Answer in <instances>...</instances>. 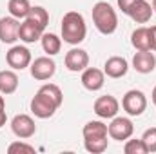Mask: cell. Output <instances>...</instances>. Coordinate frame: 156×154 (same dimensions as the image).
I'll return each instance as SVG.
<instances>
[{"label":"cell","mask_w":156,"mask_h":154,"mask_svg":"<svg viewBox=\"0 0 156 154\" xmlns=\"http://www.w3.org/2000/svg\"><path fill=\"white\" fill-rule=\"evenodd\" d=\"M83 147L87 152L93 154H102L104 151H107V145H109V132H107V125L104 121H98V120H93V121H87L83 125Z\"/></svg>","instance_id":"cell-1"},{"label":"cell","mask_w":156,"mask_h":154,"mask_svg":"<svg viewBox=\"0 0 156 154\" xmlns=\"http://www.w3.org/2000/svg\"><path fill=\"white\" fill-rule=\"evenodd\" d=\"M62 38L66 44H71V45H78L85 40L87 35V26H85V20L82 16V13L78 11H69L64 15L62 18Z\"/></svg>","instance_id":"cell-2"},{"label":"cell","mask_w":156,"mask_h":154,"mask_svg":"<svg viewBox=\"0 0 156 154\" xmlns=\"http://www.w3.org/2000/svg\"><path fill=\"white\" fill-rule=\"evenodd\" d=\"M93 22L102 35H113L118 29V15L109 2H96L93 5Z\"/></svg>","instance_id":"cell-3"},{"label":"cell","mask_w":156,"mask_h":154,"mask_svg":"<svg viewBox=\"0 0 156 154\" xmlns=\"http://www.w3.org/2000/svg\"><path fill=\"white\" fill-rule=\"evenodd\" d=\"M122 107L129 116H142L144 111L147 109V98L142 91L131 89L123 94L122 98Z\"/></svg>","instance_id":"cell-4"},{"label":"cell","mask_w":156,"mask_h":154,"mask_svg":"<svg viewBox=\"0 0 156 154\" xmlns=\"http://www.w3.org/2000/svg\"><path fill=\"white\" fill-rule=\"evenodd\" d=\"M107 132H109V138H113L116 142H125V140H129L133 136L134 125L125 116H115L113 121L107 125Z\"/></svg>","instance_id":"cell-5"},{"label":"cell","mask_w":156,"mask_h":154,"mask_svg":"<svg viewBox=\"0 0 156 154\" xmlns=\"http://www.w3.org/2000/svg\"><path fill=\"white\" fill-rule=\"evenodd\" d=\"M5 62L11 69L22 71V69L31 65V51L26 45H13L5 53Z\"/></svg>","instance_id":"cell-6"},{"label":"cell","mask_w":156,"mask_h":154,"mask_svg":"<svg viewBox=\"0 0 156 154\" xmlns=\"http://www.w3.org/2000/svg\"><path fill=\"white\" fill-rule=\"evenodd\" d=\"M11 131L16 138L20 140H29L35 136L37 132V125H35V120L29 114H16L11 120Z\"/></svg>","instance_id":"cell-7"},{"label":"cell","mask_w":156,"mask_h":154,"mask_svg":"<svg viewBox=\"0 0 156 154\" xmlns=\"http://www.w3.org/2000/svg\"><path fill=\"white\" fill-rule=\"evenodd\" d=\"M94 114L98 118H104V120H113L120 111V102H118L115 96L111 94H105V96H100L94 100Z\"/></svg>","instance_id":"cell-8"},{"label":"cell","mask_w":156,"mask_h":154,"mask_svg":"<svg viewBox=\"0 0 156 154\" xmlns=\"http://www.w3.org/2000/svg\"><path fill=\"white\" fill-rule=\"evenodd\" d=\"M29 69H31V76L35 78V80L45 82V80H49V78L55 76V73H56V64H55V60L49 58V54H47V56H40L35 62H31V67H29Z\"/></svg>","instance_id":"cell-9"},{"label":"cell","mask_w":156,"mask_h":154,"mask_svg":"<svg viewBox=\"0 0 156 154\" xmlns=\"http://www.w3.org/2000/svg\"><path fill=\"white\" fill-rule=\"evenodd\" d=\"M56 109H58V105L53 100H49L45 94H42V93H37L33 96V100H31V113L37 118H42V120L51 118L56 113Z\"/></svg>","instance_id":"cell-10"},{"label":"cell","mask_w":156,"mask_h":154,"mask_svg":"<svg viewBox=\"0 0 156 154\" xmlns=\"http://www.w3.org/2000/svg\"><path fill=\"white\" fill-rule=\"evenodd\" d=\"M64 62H66V67H67L71 73H80V71H83V69L89 65V54H87L85 49L73 47L71 51H67Z\"/></svg>","instance_id":"cell-11"},{"label":"cell","mask_w":156,"mask_h":154,"mask_svg":"<svg viewBox=\"0 0 156 154\" xmlns=\"http://www.w3.org/2000/svg\"><path fill=\"white\" fill-rule=\"evenodd\" d=\"M20 20L15 16H2L0 18V40L4 44H15L18 40Z\"/></svg>","instance_id":"cell-12"},{"label":"cell","mask_w":156,"mask_h":154,"mask_svg":"<svg viewBox=\"0 0 156 154\" xmlns=\"http://www.w3.org/2000/svg\"><path fill=\"white\" fill-rule=\"evenodd\" d=\"M105 83V73L96 67H85L82 71V85L87 91H100Z\"/></svg>","instance_id":"cell-13"},{"label":"cell","mask_w":156,"mask_h":154,"mask_svg":"<svg viewBox=\"0 0 156 154\" xmlns=\"http://www.w3.org/2000/svg\"><path fill=\"white\" fill-rule=\"evenodd\" d=\"M45 29H42L38 24H35L33 20L29 18H24V22L20 24V29H18V38L26 44H35L42 38Z\"/></svg>","instance_id":"cell-14"},{"label":"cell","mask_w":156,"mask_h":154,"mask_svg":"<svg viewBox=\"0 0 156 154\" xmlns=\"http://www.w3.org/2000/svg\"><path fill=\"white\" fill-rule=\"evenodd\" d=\"M133 67H134V71H138L142 75H149L156 67V56L151 51H138L133 56Z\"/></svg>","instance_id":"cell-15"},{"label":"cell","mask_w":156,"mask_h":154,"mask_svg":"<svg viewBox=\"0 0 156 154\" xmlns=\"http://www.w3.org/2000/svg\"><path fill=\"white\" fill-rule=\"evenodd\" d=\"M127 71H129V62L123 56H111L104 64V73L109 78H115V80L125 76Z\"/></svg>","instance_id":"cell-16"},{"label":"cell","mask_w":156,"mask_h":154,"mask_svg":"<svg viewBox=\"0 0 156 154\" xmlns=\"http://www.w3.org/2000/svg\"><path fill=\"white\" fill-rule=\"evenodd\" d=\"M153 5L147 2V0H136L134 4H133V7L129 9V16L136 22V24H147L149 20H151V16H153Z\"/></svg>","instance_id":"cell-17"},{"label":"cell","mask_w":156,"mask_h":154,"mask_svg":"<svg viewBox=\"0 0 156 154\" xmlns=\"http://www.w3.org/2000/svg\"><path fill=\"white\" fill-rule=\"evenodd\" d=\"M131 44L136 51H151V35L149 27H136L131 35Z\"/></svg>","instance_id":"cell-18"},{"label":"cell","mask_w":156,"mask_h":154,"mask_svg":"<svg viewBox=\"0 0 156 154\" xmlns=\"http://www.w3.org/2000/svg\"><path fill=\"white\" fill-rule=\"evenodd\" d=\"M18 89V76L15 69H4L0 71V93L2 94H13Z\"/></svg>","instance_id":"cell-19"},{"label":"cell","mask_w":156,"mask_h":154,"mask_svg":"<svg viewBox=\"0 0 156 154\" xmlns=\"http://www.w3.org/2000/svg\"><path fill=\"white\" fill-rule=\"evenodd\" d=\"M40 42H42V49H44V53H47L49 56L58 54L60 49H62V38L56 37L55 33H44L42 38H40Z\"/></svg>","instance_id":"cell-20"},{"label":"cell","mask_w":156,"mask_h":154,"mask_svg":"<svg viewBox=\"0 0 156 154\" xmlns=\"http://www.w3.org/2000/svg\"><path fill=\"white\" fill-rule=\"evenodd\" d=\"M31 7H33V5L29 4V0H9V2H7L9 15H11V16H15V18H18V20L27 18V15H29Z\"/></svg>","instance_id":"cell-21"},{"label":"cell","mask_w":156,"mask_h":154,"mask_svg":"<svg viewBox=\"0 0 156 154\" xmlns=\"http://www.w3.org/2000/svg\"><path fill=\"white\" fill-rule=\"evenodd\" d=\"M38 93L42 94H45L49 100H53L58 107L62 105V102H64V94H62V89L58 87V85H55V83H44L42 87L38 89Z\"/></svg>","instance_id":"cell-22"},{"label":"cell","mask_w":156,"mask_h":154,"mask_svg":"<svg viewBox=\"0 0 156 154\" xmlns=\"http://www.w3.org/2000/svg\"><path fill=\"white\" fill-rule=\"evenodd\" d=\"M27 18L33 20L35 24H38L42 29H45L47 24H49V13H47V9H44L42 5H35V7H31Z\"/></svg>","instance_id":"cell-23"},{"label":"cell","mask_w":156,"mask_h":154,"mask_svg":"<svg viewBox=\"0 0 156 154\" xmlns=\"http://www.w3.org/2000/svg\"><path fill=\"white\" fill-rule=\"evenodd\" d=\"M123 152L125 154H147V147L142 142V138L140 140H125Z\"/></svg>","instance_id":"cell-24"},{"label":"cell","mask_w":156,"mask_h":154,"mask_svg":"<svg viewBox=\"0 0 156 154\" xmlns=\"http://www.w3.org/2000/svg\"><path fill=\"white\" fill-rule=\"evenodd\" d=\"M142 142L147 147V152H156V127H151L144 132Z\"/></svg>","instance_id":"cell-25"},{"label":"cell","mask_w":156,"mask_h":154,"mask_svg":"<svg viewBox=\"0 0 156 154\" xmlns=\"http://www.w3.org/2000/svg\"><path fill=\"white\" fill-rule=\"evenodd\" d=\"M7 152L9 154H16V152H27V154H33L35 152V147L26 143V142H15L7 147Z\"/></svg>","instance_id":"cell-26"},{"label":"cell","mask_w":156,"mask_h":154,"mask_svg":"<svg viewBox=\"0 0 156 154\" xmlns=\"http://www.w3.org/2000/svg\"><path fill=\"white\" fill-rule=\"evenodd\" d=\"M5 121H7V114H5V100H4V96H2V93H0V127H4Z\"/></svg>","instance_id":"cell-27"},{"label":"cell","mask_w":156,"mask_h":154,"mask_svg":"<svg viewBox=\"0 0 156 154\" xmlns=\"http://www.w3.org/2000/svg\"><path fill=\"white\" fill-rule=\"evenodd\" d=\"M116 2H118V7L122 9V13H125V15H127V13H129V9L133 7V4H134L136 0H116Z\"/></svg>","instance_id":"cell-28"},{"label":"cell","mask_w":156,"mask_h":154,"mask_svg":"<svg viewBox=\"0 0 156 154\" xmlns=\"http://www.w3.org/2000/svg\"><path fill=\"white\" fill-rule=\"evenodd\" d=\"M149 35H151V51H156V26L149 27Z\"/></svg>","instance_id":"cell-29"},{"label":"cell","mask_w":156,"mask_h":154,"mask_svg":"<svg viewBox=\"0 0 156 154\" xmlns=\"http://www.w3.org/2000/svg\"><path fill=\"white\" fill-rule=\"evenodd\" d=\"M151 96H153V103L156 105V85H154V89H153V94Z\"/></svg>","instance_id":"cell-30"},{"label":"cell","mask_w":156,"mask_h":154,"mask_svg":"<svg viewBox=\"0 0 156 154\" xmlns=\"http://www.w3.org/2000/svg\"><path fill=\"white\" fill-rule=\"evenodd\" d=\"M151 5H153V11L156 13V0H153V4H151Z\"/></svg>","instance_id":"cell-31"}]
</instances>
